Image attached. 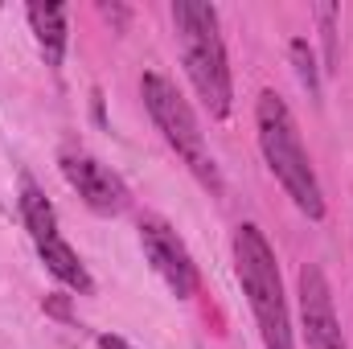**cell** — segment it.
<instances>
[{"mask_svg": "<svg viewBox=\"0 0 353 349\" xmlns=\"http://www.w3.org/2000/svg\"><path fill=\"white\" fill-rule=\"evenodd\" d=\"M21 218H25V230H29L37 255L46 263V271H50L62 288H70V292H79V296H90V292H94V279H90L87 263L79 259V251L62 239V230H58V210H54V201L41 193V185H37L33 177H21Z\"/></svg>", "mask_w": 353, "mask_h": 349, "instance_id": "cell-5", "label": "cell"}, {"mask_svg": "<svg viewBox=\"0 0 353 349\" xmlns=\"http://www.w3.org/2000/svg\"><path fill=\"white\" fill-rule=\"evenodd\" d=\"M46 312H54V317L70 321V308H66V300H62V296H46Z\"/></svg>", "mask_w": 353, "mask_h": 349, "instance_id": "cell-13", "label": "cell"}, {"mask_svg": "<svg viewBox=\"0 0 353 349\" xmlns=\"http://www.w3.org/2000/svg\"><path fill=\"white\" fill-rule=\"evenodd\" d=\"M94 341H99V349H136L132 341H123V337H115V333H99Z\"/></svg>", "mask_w": 353, "mask_h": 349, "instance_id": "cell-12", "label": "cell"}, {"mask_svg": "<svg viewBox=\"0 0 353 349\" xmlns=\"http://www.w3.org/2000/svg\"><path fill=\"white\" fill-rule=\"evenodd\" d=\"M140 94H144V107H148L152 123L161 128L165 144L181 157V165L197 177L210 193H222V169H218V161H214V152L205 144V132H201L189 99L176 90V83H169L157 70H144L140 74Z\"/></svg>", "mask_w": 353, "mask_h": 349, "instance_id": "cell-4", "label": "cell"}, {"mask_svg": "<svg viewBox=\"0 0 353 349\" xmlns=\"http://www.w3.org/2000/svg\"><path fill=\"white\" fill-rule=\"evenodd\" d=\"M173 25L176 41H181V62H185V74L197 90V99L205 103L214 119H226L234 103V83H230L226 41L218 29V8L205 0H176Z\"/></svg>", "mask_w": 353, "mask_h": 349, "instance_id": "cell-2", "label": "cell"}, {"mask_svg": "<svg viewBox=\"0 0 353 349\" xmlns=\"http://www.w3.org/2000/svg\"><path fill=\"white\" fill-rule=\"evenodd\" d=\"M234 275L243 283V296L255 312L263 349H296L292 337V317H288V296H283V279H279V263L267 243V235L255 222H239L234 226Z\"/></svg>", "mask_w": 353, "mask_h": 349, "instance_id": "cell-3", "label": "cell"}, {"mask_svg": "<svg viewBox=\"0 0 353 349\" xmlns=\"http://www.w3.org/2000/svg\"><path fill=\"white\" fill-rule=\"evenodd\" d=\"M288 54H292V66H296V79H300V87L308 90L312 99H321V66H316V54H312V46H308L304 37H292Z\"/></svg>", "mask_w": 353, "mask_h": 349, "instance_id": "cell-10", "label": "cell"}, {"mask_svg": "<svg viewBox=\"0 0 353 349\" xmlns=\"http://www.w3.org/2000/svg\"><path fill=\"white\" fill-rule=\"evenodd\" d=\"M312 12H316L321 33H325V70H337V17H341V8L329 4V0H321Z\"/></svg>", "mask_w": 353, "mask_h": 349, "instance_id": "cell-11", "label": "cell"}, {"mask_svg": "<svg viewBox=\"0 0 353 349\" xmlns=\"http://www.w3.org/2000/svg\"><path fill=\"white\" fill-rule=\"evenodd\" d=\"M300 329H304L308 349H350L337 304H333V288L316 263L300 267Z\"/></svg>", "mask_w": 353, "mask_h": 349, "instance_id": "cell-7", "label": "cell"}, {"mask_svg": "<svg viewBox=\"0 0 353 349\" xmlns=\"http://www.w3.org/2000/svg\"><path fill=\"white\" fill-rule=\"evenodd\" d=\"M25 17H29V29H33L37 50L46 54V66H62L66 41H70V29H66L70 8L66 4H29Z\"/></svg>", "mask_w": 353, "mask_h": 349, "instance_id": "cell-9", "label": "cell"}, {"mask_svg": "<svg viewBox=\"0 0 353 349\" xmlns=\"http://www.w3.org/2000/svg\"><path fill=\"white\" fill-rule=\"evenodd\" d=\"M62 177L70 181V189L87 201L94 214H123L128 210V185L115 169H107L103 161H94L90 152H62L58 157Z\"/></svg>", "mask_w": 353, "mask_h": 349, "instance_id": "cell-8", "label": "cell"}, {"mask_svg": "<svg viewBox=\"0 0 353 349\" xmlns=\"http://www.w3.org/2000/svg\"><path fill=\"white\" fill-rule=\"evenodd\" d=\"M255 132H259V152H263L267 169L283 185L292 206L304 218L321 222L325 218V193H321V181H316V169H312V157H308V148L296 132V119H292L288 103L275 90H259V99H255Z\"/></svg>", "mask_w": 353, "mask_h": 349, "instance_id": "cell-1", "label": "cell"}, {"mask_svg": "<svg viewBox=\"0 0 353 349\" xmlns=\"http://www.w3.org/2000/svg\"><path fill=\"white\" fill-rule=\"evenodd\" d=\"M140 247H144V255L152 263V271L165 279V288L173 292L176 300H189L197 292V283H201L197 263H193L189 247L181 243V235L165 218H157V214L140 218Z\"/></svg>", "mask_w": 353, "mask_h": 349, "instance_id": "cell-6", "label": "cell"}]
</instances>
